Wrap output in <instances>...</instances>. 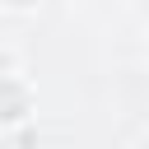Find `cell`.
Masks as SVG:
<instances>
[{
  "instance_id": "1",
  "label": "cell",
  "mask_w": 149,
  "mask_h": 149,
  "mask_svg": "<svg viewBox=\"0 0 149 149\" xmlns=\"http://www.w3.org/2000/svg\"><path fill=\"white\" fill-rule=\"evenodd\" d=\"M37 112V88L28 74H5L0 79V130H23Z\"/></svg>"
},
{
  "instance_id": "2",
  "label": "cell",
  "mask_w": 149,
  "mask_h": 149,
  "mask_svg": "<svg viewBox=\"0 0 149 149\" xmlns=\"http://www.w3.org/2000/svg\"><path fill=\"white\" fill-rule=\"evenodd\" d=\"M5 74H23V56L14 51V47H0V79Z\"/></svg>"
},
{
  "instance_id": "3",
  "label": "cell",
  "mask_w": 149,
  "mask_h": 149,
  "mask_svg": "<svg viewBox=\"0 0 149 149\" xmlns=\"http://www.w3.org/2000/svg\"><path fill=\"white\" fill-rule=\"evenodd\" d=\"M0 5H5L9 14H37V9L47 5V0H0Z\"/></svg>"
},
{
  "instance_id": "4",
  "label": "cell",
  "mask_w": 149,
  "mask_h": 149,
  "mask_svg": "<svg viewBox=\"0 0 149 149\" xmlns=\"http://www.w3.org/2000/svg\"><path fill=\"white\" fill-rule=\"evenodd\" d=\"M135 149H149V135H140V140H135Z\"/></svg>"
}]
</instances>
